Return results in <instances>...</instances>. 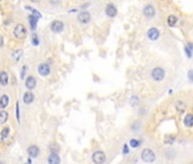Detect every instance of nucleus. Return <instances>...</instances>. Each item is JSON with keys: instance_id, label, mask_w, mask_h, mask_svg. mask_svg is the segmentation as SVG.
Masks as SVG:
<instances>
[{"instance_id": "f257e3e1", "label": "nucleus", "mask_w": 193, "mask_h": 164, "mask_svg": "<svg viewBox=\"0 0 193 164\" xmlns=\"http://www.w3.org/2000/svg\"><path fill=\"white\" fill-rule=\"evenodd\" d=\"M13 34H14V37H15L17 40H23V39H25L26 27L24 26V24H22V23L16 24L15 27H14V30H13Z\"/></svg>"}, {"instance_id": "f03ea898", "label": "nucleus", "mask_w": 193, "mask_h": 164, "mask_svg": "<svg viewBox=\"0 0 193 164\" xmlns=\"http://www.w3.org/2000/svg\"><path fill=\"white\" fill-rule=\"evenodd\" d=\"M165 75H166V72L161 67H155L152 71H151V78H152L153 81L156 82L163 81V79H165Z\"/></svg>"}, {"instance_id": "7ed1b4c3", "label": "nucleus", "mask_w": 193, "mask_h": 164, "mask_svg": "<svg viewBox=\"0 0 193 164\" xmlns=\"http://www.w3.org/2000/svg\"><path fill=\"white\" fill-rule=\"evenodd\" d=\"M141 157L143 162H145V163H152L153 161L156 160V154L153 153L150 148H144L142 150Z\"/></svg>"}, {"instance_id": "20e7f679", "label": "nucleus", "mask_w": 193, "mask_h": 164, "mask_svg": "<svg viewBox=\"0 0 193 164\" xmlns=\"http://www.w3.org/2000/svg\"><path fill=\"white\" fill-rule=\"evenodd\" d=\"M64 23L59 19H55V21H52L51 24H50V30L53 32V33H60V32H63L64 31Z\"/></svg>"}, {"instance_id": "39448f33", "label": "nucleus", "mask_w": 193, "mask_h": 164, "mask_svg": "<svg viewBox=\"0 0 193 164\" xmlns=\"http://www.w3.org/2000/svg\"><path fill=\"white\" fill-rule=\"evenodd\" d=\"M51 72V67L48 63H41L39 64L37 66V73L41 75V76H48Z\"/></svg>"}, {"instance_id": "423d86ee", "label": "nucleus", "mask_w": 193, "mask_h": 164, "mask_svg": "<svg viewBox=\"0 0 193 164\" xmlns=\"http://www.w3.org/2000/svg\"><path fill=\"white\" fill-rule=\"evenodd\" d=\"M92 161L96 164H104L106 162V155L101 150H96L92 154Z\"/></svg>"}, {"instance_id": "0eeeda50", "label": "nucleus", "mask_w": 193, "mask_h": 164, "mask_svg": "<svg viewBox=\"0 0 193 164\" xmlns=\"http://www.w3.org/2000/svg\"><path fill=\"white\" fill-rule=\"evenodd\" d=\"M143 15L149 19H151L155 17V15H156V9H155V7H153L152 5H145L144 7H143Z\"/></svg>"}, {"instance_id": "6e6552de", "label": "nucleus", "mask_w": 193, "mask_h": 164, "mask_svg": "<svg viewBox=\"0 0 193 164\" xmlns=\"http://www.w3.org/2000/svg\"><path fill=\"white\" fill-rule=\"evenodd\" d=\"M77 21L81 23V24H88V23H90V21H91V14H90L88 10L81 11L77 16Z\"/></svg>"}, {"instance_id": "1a4fd4ad", "label": "nucleus", "mask_w": 193, "mask_h": 164, "mask_svg": "<svg viewBox=\"0 0 193 164\" xmlns=\"http://www.w3.org/2000/svg\"><path fill=\"white\" fill-rule=\"evenodd\" d=\"M147 37H148L149 40H151V41L158 40L160 37L159 30H158L157 27H150L148 30V32H147Z\"/></svg>"}, {"instance_id": "9d476101", "label": "nucleus", "mask_w": 193, "mask_h": 164, "mask_svg": "<svg viewBox=\"0 0 193 164\" xmlns=\"http://www.w3.org/2000/svg\"><path fill=\"white\" fill-rule=\"evenodd\" d=\"M104 11H106V15L108 16V17H115L116 15H117V8H116V6L114 4H108L107 6H106V9H104Z\"/></svg>"}, {"instance_id": "9b49d317", "label": "nucleus", "mask_w": 193, "mask_h": 164, "mask_svg": "<svg viewBox=\"0 0 193 164\" xmlns=\"http://www.w3.org/2000/svg\"><path fill=\"white\" fill-rule=\"evenodd\" d=\"M25 87L29 90H33L37 87V79L34 78L33 75H29L25 79Z\"/></svg>"}, {"instance_id": "f8f14e48", "label": "nucleus", "mask_w": 193, "mask_h": 164, "mask_svg": "<svg viewBox=\"0 0 193 164\" xmlns=\"http://www.w3.org/2000/svg\"><path fill=\"white\" fill-rule=\"evenodd\" d=\"M27 154H29V156L32 157V158H37L39 156V154H40V149L39 147L35 145H31L29 148H27Z\"/></svg>"}, {"instance_id": "ddd939ff", "label": "nucleus", "mask_w": 193, "mask_h": 164, "mask_svg": "<svg viewBox=\"0 0 193 164\" xmlns=\"http://www.w3.org/2000/svg\"><path fill=\"white\" fill-rule=\"evenodd\" d=\"M48 164H60V157L58 153H50L47 158Z\"/></svg>"}, {"instance_id": "4468645a", "label": "nucleus", "mask_w": 193, "mask_h": 164, "mask_svg": "<svg viewBox=\"0 0 193 164\" xmlns=\"http://www.w3.org/2000/svg\"><path fill=\"white\" fill-rule=\"evenodd\" d=\"M8 82H9V75H8V72L6 71H1L0 72V86H7Z\"/></svg>"}, {"instance_id": "2eb2a0df", "label": "nucleus", "mask_w": 193, "mask_h": 164, "mask_svg": "<svg viewBox=\"0 0 193 164\" xmlns=\"http://www.w3.org/2000/svg\"><path fill=\"white\" fill-rule=\"evenodd\" d=\"M23 56V49H15V50H13L10 52V57L13 60H15V62H18Z\"/></svg>"}, {"instance_id": "dca6fc26", "label": "nucleus", "mask_w": 193, "mask_h": 164, "mask_svg": "<svg viewBox=\"0 0 193 164\" xmlns=\"http://www.w3.org/2000/svg\"><path fill=\"white\" fill-rule=\"evenodd\" d=\"M34 100V95L32 91H26L24 95H23V101L25 103V104H32Z\"/></svg>"}, {"instance_id": "f3484780", "label": "nucleus", "mask_w": 193, "mask_h": 164, "mask_svg": "<svg viewBox=\"0 0 193 164\" xmlns=\"http://www.w3.org/2000/svg\"><path fill=\"white\" fill-rule=\"evenodd\" d=\"M9 100H10V98H9L8 95H6V93L1 95V96H0V108L5 109V108L9 105Z\"/></svg>"}, {"instance_id": "a211bd4d", "label": "nucleus", "mask_w": 193, "mask_h": 164, "mask_svg": "<svg viewBox=\"0 0 193 164\" xmlns=\"http://www.w3.org/2000/svg\"><path fill=\"white\" fill-rule=\"evenodd\" d=\"M29 23H30V26H31V30L32 31H35L37 30V21H39V17H37V16H34V15H29Z\"/></svg>"}, {"instance_id": "6ab92c4d", "label": "nucleus", "mask_w": 193, "mask_h": 164, "mask_svg": "<svg viewBox=\"0 0 193 164\" xmlns=\"http://www.w3.org/2000/svg\"><path fill=\"white\" fill-rule=\"evenodd\" d=\"M9 119V113L5 109H0V124H4Z\"/></svg>"}, {"instance_id": "aec40b11", "label": "nucleus", "mask_w": 193, "mask_h": 164, "mask_svg": "<svg viewBox=\"0 0 193 164\" xmlns=\"http://www.w3.org/2000/svg\"><path fill=\"white\" fill-rule=\"evenodd\" d=\"M9 134H10V128L9 127H5L2 130H1V132H0V137H1V140L2 141H5L6 139L9 137Z\"/></svg>"}, {"instance_id": "412c9836", "label": "nucleus", "mask_w": 193, "mask_h": 164, "mask_svg": "<svg viewBox=\"0 0 193 164\" xmlns=\"http://www.w3.org/2000/svg\"><path fill=\"white\" fill-rule=\"evenodd\" d=\"M184 124L185 127L187 128H192L193 127V114H187L184 119Z\"/></svg>"}, {"instance_id": "4be33fe9", "label": "nucleus", "mask_w": 193, "mask_h": 164, "mask_svg": "<svg viewBox=\"0 0 193 164\" xmlns=\"http://www.w3.org/2000/svg\"><path fill=\"white\" fill-rule=\"evenodd\" d=\"M177 21H178V18L175 15H169L167 18V24L171 26V27H174V26L176 25Z\"/></svg>"}, {"instance_id": "5701e85b", "label": "nucleus", "mask_w": 193, "mask_h": 164, "mask_svg": "<svg viewBox=\"0 0 193 164\" xmlns=\"http://www.w3.org/2000/svg\"><path fill=\"white\" fill-rule=\"evenodd\" d=\"M25 9H27V10H30L32 15L37 16V17H39V18H41V17H42V14H41L40 11H37V9H35V8L31 7V6H25Z\"/></svg>"}, {"instance_id": "b1692460", "label": "nucleus", "mask_w": 193, "mask_h": 164, "mask_svg": "<svg viewBox=\"0 0 193 164\" xmlns=\"http://www.w3.org/2000/svg\"><path fill=\"white\" fill-rule=\"evenodd\" d=\"M32 45L33 46H35V47H37V46H39V43H40V40H39V37H37V34L34 33L33 35H32Z\"/></svg>"}, {"instance_id": "393cba45", "label": "nucleus", "mask_w": 193, "mask_h": 164, "mask_svg": "<svg viewBox=\"0 0 193 164\" xmlns=\"http://www.w3.org/2000/svg\"><path fill=\"white\" fill-rule=\"evenodd\" d=\"M130 146L131 147H133V148H136V147L140 146V141H139L137 139H132V140L130 141Z\"/></svg>"}, {"instance_id": "a878e982", "label": "nucleus", "mask_w": 193, "mask_h": 164, "mask_svg": "<svg viewBox=\"0 0 193 164\" xmlns=\"http://www.w3.org/2000/svg\"><path fill=\"white\" fill-rule=\"evenodd\" d=\"M16 120H17V122H21V115H19V103L17 101L16 103Z\"/></svg>"}, {"instance_id": "bb28decb", "label": "nucleus", "mask_w": 193, "mask_h": 164, "mask_svg": "<svg viewBox=\"0 0 193 164\" xmlns=\"http://www.w3.org/2000/svg\"><path fill=\"white\" fill-rule=\"evenodd\" d=\"M176 107H177V109L179 111V112H182V111H184V108H185V104H184L183 101H177Z\"/></svg>"}, {"instance_id": "cd10ccee", "label": "nucleus", "mask_w": 193, "mask_h": 164, "mask_svg": "<svg viewBox=\"0 0 193 164\" xmlns=\"http://www.w3.org/2000/svg\"><path fill=\"white\" fill-rule=\"evenodd\" d=\"M137 104H139V98L136 96H133V97L131 98V105L132 106H136Z\"/></svg>"}, {"instance_id": "c85d7f7f", "label": "nucleus", "mask_w": 193, "mask_h": 164, "mask_svg": "<svg viewBox=\"0 0 193 164\" xmlns=\"http://www.w3.org/2000/svg\"><path fill=\"white\" fill-rule=\"evenodd\" d=\"M49 148H50V150H51V153H57V152L59 150V147H58L57 145H55V144H53V145H50Z\"/></svg>"}, {"instance_id": "c756f323", "label": "nucleus", "mask_w": 193, "mask_h": 164, "mask_svg": "<svg viewBox=\"0 0 193 164\" xmlns=\"http://www.w3.org/2000/svg\"><path fill=\"white\" fill-rule=\"evenodd\" d=\"M26 70H27V66H23L22 70H21V79L22 80H24V76L26 74Z\"/></svg>"}, {"instance_id": "7c9ffc66", "label": "nucleus", "mask_w": 193, "mask_h": 164, "mask_svg": "<svg viewBox=\"0 0 193 164\" xmlns=\"http://www.w3.org/2000/svg\"><path fill=\"white\" fill-rule=\"evenodd\" d=\"M174 140H175V137H173V136H168L167 138L165 139V142H166V144H171Z\"/></svg>"}, {"instance_id": "2f4dec72", "label": "nucleus", "mask_w": 193, "mask_h": 164, "mask_svg": "<svg viewBox=\"0 0 193 164\" xmlns=\"http://www.w3.org/2000/svg\"><path fill=\"white\" fill-rule=\"evenodd\" d=\"M184 50H185L186 55H187V57L189 58H191L192 57V50H190V48L187 47V46H185V48H184Z\"/></svg>"}, {"instance_id": "473e14b6", "label": "nucleus", "mask_w": 193, "mask_h": 164, "mask_svg": "<svg viewBox=\"0 0 193 164\" xmlns=\"http://www.w3.org/2000/svg\"><path fill=\"white\" fill-rule=\"evenodd\" d=\"M187 78H189V80L191 82H193V71L191 70V71H189V73H187Z\"/></svg>"}, {"instance_id": "72a5a7b5", "label": "nucleus", "mask_w": 193, "mask_h": 164, "mask_svg": "<svg viewBox=\"0 0 193 164\" xmlns=\"http://www.w3.org/2000/svg\"><path fill=\"white\" fill-rule=\"evenodd\" d=\"M123 153H124V154H127V153H128V146H127V145H124V149H123Z\"/></svg>"}, {"instance_id": "f704fd0d", "label": "nucleus", "mask_w": 193, "mask_h": 164, "mask_svg": "<svg viewBox=\"0 0 193 164\" xmlns=\"http://www.w3.org/2000/svg\"><path fill=\"white\" fill-rule=\"evenodd\" d=\"M50 1V4H52V5H58L60 2V0H49Z\"/></svg>"}, {"instance_id": "c9c22d12", "label": "nucleus", "mask_w": 193, "mask_h": 164, "mask_svg": "<svg viewBox=\"0 0 193 164\" xmlns=\"http://www.w3.org/2000/svg\"><path fill=\"white\" fill-rule=\"evenodd\" d=\"M2 46H4V39H2V37L0 35V48H1Z\"/></svg>"}, {"instance_id": "e433bc0d", "label": "nucleus", "mask_w": 193, "mask_h": 164, "mask_svg": "<svg viewBox=\"0 0 193 164\" xmlns=\"http://www.w3.org/2000/svg\"><path fill=\"white\" fill-rule=\"evenodd\" d=\"M30 1H32V2H35V4H37V2H40L41 0H30Z\"/></svg>"}, {"instance_id": "4c0bfd02", "label": "nucleus", "mask_w": 193, "mask_h": 164, "mask_svg": "<svg viewBox=\"0 0 193 164\" xmlns=\"http://www.w3.org/2000/svg\"><path fill=\"white\" fill-rule=\"evenodd\" d=\"M0 164H6L5 162H2V161H0Z\"/></svg>"}, {"instance_id": "58836bf2", "label": "nucleus", "mask_w": 193, "mask_h": 164, "mask_svg": "<svg viewBox=\"0 0 193 164\" xmlns=\"http://www.w3.org/2000/svg\"><path fill=\"white\" fill-rule=\"evenodd\" d=\"M24 164H31V163H24Z\"/></svg>"}, {"instance_id": "ea45409f", "label": "nucleus", "mask_w": 193, "mask_h": 164, "mask_svg": "<svg viewBox=\"0 0 193 164\" xmlns=\"http://www.w3.org/2000/svg\"><path fill=\"white\" fill-rule=\"evenodd\" d=\"M161 1H165V0H161Z\"/></svg>"}, {"instance_id": "a19ab883", "label": "nucleus", "mask_w": 193, "mask_h": 164, "mask_svg": "<svg viewBox=\"0 0 193 164\" xmlns=\"http://www.w3.org/2000/svg\"><path fill=\"white\" fill-rule=\"evenodd\" d=\"M0 1H2V0H0Z\"/></svg>"}]
</instances>
